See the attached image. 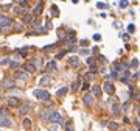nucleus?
I'll use <instances>...</instances> for the list:
<instances>
[{"instance_id":"obj_38","label":"nucleus","mask_w":140,"mask_h":131,"mask_svg":"<svg viewBox=\"0 0 140 131\" xmlns=\"http://www.w3.org/2000/svg\"><path fill=\"white\" fill-rule=\"evenodd\" d=\"M83 89H89V83H83Z\"/></svg>"},{"instance_id":"obj_11","label":"nucleus","mask_w":140,"mask_h":131,"mask_svg":"<svg viewBox=\"0 0 140 131\" xmlns=\"http://www.w3.org/2000/svg\"><path fill=\"white\" fill-rule=\"evenodd\" d=\"M3 87H8V89L14 87V80H5L3 81Z\"/></svg>"},{"instance_id":"obj_32","label":"nucleus","mask_w":140,"mask_h":131,"mask_svg":"<svg viewBox=\"0 0 140 131\" xmlns=\"http://www.w3.org/2000/svg\"><path fill=\"white\" fill-rule=\"evenodd\" d=\"M96 6H98V8H107V5H106V3H101V2H100Z\"/></svg>"},{"instance_id":"obj_30","label":"nucleus","mask_w":140,"mask_h":131,"mask_svg":"<svg viewBox=\"0 0 140 131\" xmlns=\"http://www.w3.org/2000/svg\"><path fill=\"white\" fill-rule=\"evenodd\" d=\"M9 61H11V59H9V58H3V59H2V61H0V64H2V66H3V64H8V63H9Z\"/></svg>"},{"instance_id":"obj_1","label":"nucleus","mask_w":140,"mask_h":131,"mask_svg":"<svg viewBox=\"0 0 140 131\" xmlns=\"http://www.w3.org/2000/svg\"><path fill=\"white\" fill-rule=\"evenodd\" d=\"M33 94H34V97H36V98L44 100V102H48V98H50V94H48L47 90H44V89H36Z\"/></svg>"},{"instance_id":"obj_27","label":"nucleus","mask_w":140,"mask_h":131,"mask_svg":"<svg viewBox=\"0 0 140 131\" xmlns=\"http://www.w3.org/2000/svg\"><path fill=\"white\" fill-rule=\"evenodd\" d=\"M87 64L89 66H95V58H87Z\"/></svg>"},{"instance_id":"obj_17","label":"nucleus","mask_w":140,"mask_h":131,"mask_svg":"<svg viewBox=\"0 0 140 131\" xmlns=\"http://www.w3.org/2000/svg\"><path fill=\"white\" fill-rule=\"evenodd\" d=\"M48 116H50V111H42V112H41V117H42L44 120H48Z\"/></svg>"},{"instance_id":"obj_12","label":"nucleus","mask_w":140,"mask_h":131,"mask_svg":"<svg viewBox=\"0 0 140 131\" xmlns=\"http://www.w3.org/2000/svg\"><path fill=\"white\" fill-rule=\"evenodd\" d=\"M112 112H114L115 116H120V114H122V108H120L118 105H114L112 106Z\"/></svg>"},{"instance_id":"obj_13","label":"nucleus","mask_w":140,"mask_h":131,"mask_svg":"<svg viewBox=\"0 0 140 131\" xmlns=\"http://www.w3.org/2000/svg\"><path fill=\"white\" fill-rule=\"evenodd\" d=\"M30 109V105H24L19 108V114H27V111Z\"/></svg>"},{"instance_id":"obj_35","label":"nucleus","mask_w":140,"mask_h":131,"mask_svg":"<svg viewBox=\"0 0 140 131\" xmlns=\"http://www.w3.org/2000/svg\"><path fill=\"white\" fill-rule=\"evenodd\" d=\"M128 30H129V33H134V30H135V28H134V25H129V27H128Z\"/></svg>"},{"instance_id":"obj_28","label":"nucleus","mask_w":140,"mask_h":131,"mask_svg":"<svg viewBox=\"0 0 140 131\" xmlns=\"http://www.w3.org/2000/svg\"><path fill=\"white\" fill-rule=\"evenodd\" d=\"M120 6H122V8H126V6H128V0H122V2H120Z\"/></svg>"},{"instance_id":"obj_10","label":"nucleus","mask_w":140,"mask_h":131,"mask_svg":"<svg viewBox=\"0 0 140 131\" xmlns=\"http://www.w3.org/2000/svg\"><path fill=\"white\" fill-rule=\"evenodd\" d=\"M92 92H93L95 97H100V95H101V87H100V86H93L92 87Z\"/></svg>"},{"instance_id":"obj_20","label":"nucleus","mask_w":140,"mask_h":131,"mask_svg":"<svg viewBox=\"0 0 140 131\" xmlns=\"http://www.w3.org/2000/svg\"><path fill=\"white\" fill-rule=\"evenodd\" d=\"M66 94H67V87H62V89H59V90H58V95H59V97L66 95Z\"/></svg>"},{"instance_id":"obj_41","label":"nucleus","mask_w":140,"mask_h":131,"mask_svg":"<svg viewBox=\"0 0 140 131\" xmlns=\"http://www.w3.org/2000/svg\"><path fill=\"white\" fill-rule=\"evenodd\" d=\"M17 2H20V3H22V2H25V0H17Z\"/></svg>"},{"instance_id":"obj_18","label":"nucleus","mask_w":140,"mask_h":131,"mask_svg":"<svg viewBox=\"0 0 140 131\" xmlns=\"http://www.w3.org/2000/svg\"><path fill=\"white\" fill-rule=\"evenodd\" d=\"M34 70H36V67L33 64H27L25 66V72H34Z\"/></svg>"},{"instance_id":"obj_26","label":"nucleus","mask_w":140,"mask_h":131,"mask_svg":"<svg viewBox=\"0 0 140 131\" xmlns=\"http://www.w3.org/2000/svg\"><path fill=\"white\" fill-rule=\"evenodd\" d=\"M19 66H20V63H17V61H11V67H13V69H17Z\"/></svg>"},{"instance_id":"obj_5","label":"nucleus","mask_w":140,"mask_h":131,"mask_svg":"<svg viewBox=\"0 0 140 131\" xmlns=\"http://www.w3.org/2000/svg\"><path fill=\"white\" fill-rule=\"evenodd\" d=\"M14 77H16V78H19V80H27V78H28V75H27V72H22V70H16Z\"/></svg>"},{"instance_id":"obj_15","label":"nucleus","mask_w":140,"mask_h":131,"mask_svg":"<svg viewBox=\"0 0 140 131\" xmlns=\"http://www.w3.org/2000/svg\"><path fill=\"white\" fill-rule=\"evenodd\" d=\"M24 22H25V24H31V22H33V16H31V14H25V16H24Z\"/></svg>"},{"instance_id":"obj_2","label":"nucleus","mask_w":140,"mask_h":131,"mask_svg":"<svg viewBox=\"0 0 140 131\" xmlns=\"http://www.w3.org/2000/svg\"><path fill=\"white\" fill-rule=\"evenodd\" d=\"M48 120L53 122V123H61L62 122V117L58 111H50V116H48Z\"/></svg>"},{"instance_id":"obj_16","label":"nucleus","mask_w":140,"mask_h":131,"mask_svg":"<svg viewBox=\"0 0 140 131\" xmlns=\"http://www.w3.org/2000/svg\"><path fill=\"white\" fill-rule=\"evenodd\" d=\"M34 67H36V69H41V67H42V59H41V58L34 59Z\"/></svg>"},{"instance_id":"obj_24","label":"nucleus","mask_w":140,"mask_h":131,"mask_svg":"<svg viewBox=\"0 0 140 131\" xmlns=\"http://www.w3.org/2000/svg\"><path fill=\"white\" fill-rule=\"evenodd\" d=\"M117 126H118V125H117L115 122H111V123L107 125V128H111V129H117Z\"/></svg>"},{"instance_id":"obj_4","label":"nucleus","mask_w":140,"mask_h":131,"mask_svg":"<svg viewBox=\"0 0 140 131\" xmlns=\"http://www.w3.org/2000/svg\"><path fill=\"white\" fill-rule=\"evenodd\" d=\"M11 125H13L11 119H8L6 116L5 117H0V126H11Z\"/></svg>"},{"instance_id":"obj_22","label":"nucleus","mask_w":140,"mask_h":131,"mask_svg":"<svg viewBox=\"0 0 140 131\" xmlns=\"http://www.w3.org/2000/svg\"><path fill=\"white\" fill-rule=\"evenodd\" d=\"M30 125H31V120L30 119H25L24 120V128H30Z\"/></svg>"},{"instance_id":"obj_9","label":"nucleus","mask_w":140,"mask_h":131,"mask_svg":"<svg viewBox=\"0 0 140 131\" xmlns=\"http://www.w3.org/2000/svg\"><path fill=\"white\" fill-rule=\"evenodd\" d=\"M8 105L9 106H19V105H20V102H19V98H16V97H9L8 98Z\"/></svg>"},{"instance_id":"obj_33","label":"nucleus","mask_w":140,"mask_h":131,"mask_svg":"<svg viewBox=\"0 0 140 131\" xmlns=\"http://www.w3.org/2000/svg\"><path fill=\"white\" fill-rule=\"evenodd\" d=\"M93 39H95V41H96V42H98V41H100V39H101V34H95V36H93Z\"/></svg>"},{"instance_id":"obj_8","label":"nucleus","mask_w":140,"mask_h":131,"mask_svg":"<svg viewBox=\"0 0 140 131\" xmlns=\"http://www.w3.org/2000/svg\"><path fill=\"white\" fill-rule=\"evenodd\" d=\"M84 103L89 105V106H92V105H93V95H90V94H86V95H84Z\"/></svg>"},{"instance_id":"obj_39","label":"nucleus","mask_w":140,"mask_h":131,"mask_svg":"<svg viewBox=\"0 0 140 131\" xmlns=\"http://www.w3.org/2000/svg\"><path fill=\"white\" fill-rule=\"evenodd\" d=\"M72 2H73V3H78V2H79V0H72Z\"/></svg>"},{"instance_id":"obj_3","label":"nucleus","mask_w":140,"mask_h":131,"mask_svg":"<svg viewBox=\"0 0 140 131\" xmlns=\"http://www.w3.org/2000/svg\"><path fill=\"white\" fill-rule=\"evenodd\" d=\"M13 25V21L9 17H6V16H0V27H3V28H8V27H11Z\"/></svg>"},{"instance_id":"obj_34","label":"nucleus","mask_w":140,"mask_h":131,"mask_svg":"<svg viewBox=\"0 0 140 131\" xmlns=\"http://www.w3.org/2000/svg\"><path fill=\"white\" fill-rule=\"evenodd\" d=\"M86 78H87V80H92V78H93V73H86Z\"/></svg>"},{"instance_id":"obj_19","label":"nucleus","mask_w":140,"mask_h":131,"mask_svg":"<svg viewBox=\"0 0 140 131\" xmlns=\"http://www.w3.org/2000/svg\"><path fill=\"white\" fill-rule=\"evenodd\" d=\"M8 116V109L6 108H0V117H5Z\"/></svg>"},{"instance_id":"obj_23","label":"nucleus","mask_w":140,"mask_h":131,"mask_svg":"<svg viewBox=\"0 0 140 131\" xmlns=\"http://www.w3.org/2000/svg\"><path fill=\"white\" fill-rule=\"evenodd\" d=\"M72 89H73V90H78V89H79V81H75V83L72 84Z\"/></svg>"},{"instance_id":"obj_14","label":"nucleus","mask_w":140,"mask_h":131,"mask_svg":"<svg viewBox=\"0 0 140 131\" xmlns=\"http://www.w3.org/2000/svg\"><path fill=\"white\" fill-rule=\"evenodd\" d=\"M50 81H51L50 77H44V78H41V81H39V83H41V86H45V84H48Z\"/></svg>"},{"instance_id":"obj_25","label":"nucleus","mask_w":140,"mask_h":131,"mask_svg":"<svg viewBox=\"0 0 140 131\" xmlns=\"http://www.w3.org/2000/svg\"><path fill=\"white\" fill-rule=\"evenodd\" d=\"M27 50H28L27 47H24V48H19V53H20L22 56H25V55H27Z\"/></svg>"},{"instance_id":"obj_37","label":"nucleus","mask_w":140,"mask_h":131,"mask_svg":"<svg viewBox=\"0 0 140 131\" xmlns=\"http://www.w3.org/2000/svg\"><path fill=\"white\" fill-rule=\"evenodd\" d=\"M14 11H16V13H20L22 8H20V6H14Z\"/></svg>"},{"instance_id":"obj_21","label":"nucleus","mask_w":140,"mask_h":131,"mask_svg":"<svg viewBox=\"0 0 140 131\" xmlns=\"http://www.w3.org/2000/svg\"><path fill=\"white\" fill-rule=\"evenodd\" d=\"M41 11H42V3H39V5L34 8V14H41Z\"/></svg>"},{"instance_id":"obj_40","label":"nucleus","mask_w":140,"mask_h":131,"mask_svg":"<svg viewBox=\"0 0 140 131\" xmlns=\"http://www.w3.org/2000/svg\"><path fill=\"white\" fill-rule=\"evenodd\" d=\"M137 112H138V116H140V108H137Z\"/></svg>"},{"instance_id":"obj_31","label":"nucleus","mask_w":140,"mask_h":131,"mask_svg":"<svg viewBox=\"0 0 140 131\" xmlns=\"http://www.w3.org/2000/svg\"><path fill=\"white\" fill-rule=\"evenodd\" d=\"M48 69H56V63H55V61H50V64H48Z\"/></svg>"},{"instance_id":"obj_29","label":"nucleus","mask_w":140,"mask_h":131,"mask_svg":"<svg viewBox=\"0 0 140 131\" xmlns=\"http://www.w3.org/2000/svg\"><path fill=\"white\" fill-rule=\"evenodd\" d=\"M51 9H53V16H59V13H58V6H51Z\"/></svg>"},{"instance_id":"obj_6","label":"nucleus","mask_w":140,"mask_h":131,"mask_svg":"<svg viewBox=\"0 0 140 131\" xmlns=\"http://www.w3.org/2000/svg\"><path fill=\"white\" fill-rule=\"evenodd\" d=\"M114 90H115V87H114V84L107 81V83L104 84V92H106V94H114Z\"/></svg>"},{"instance_id":"obj_36","label":"nucleus","mask_w":140,"mask_h":131,"mask_svg":"<svg viewBox=\"0 0 140 131\" xmlns=\"http://www.w3.org/2000/svg\"><path fill=\"white\" fill-rule=\"evenodd\" d=\"M81 53H83V55H89V50H87V48H81Z\"/></svg>"},{"instance_id":"obj_7","label":"nucleus","mask_w":140,"mask_h":131,"mask_svg":"<svg viewBox=\"0 0 140 131\" xmlns=\"http://www.w3.org/2000/svg\"><path fill=\"white\" fill-rule=\"evenodd\" d=\"M69 63H70L72 67H79V58L78 56H72V58L69 59Z\"/></svg>"}]
</instances>
